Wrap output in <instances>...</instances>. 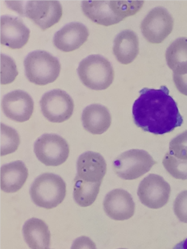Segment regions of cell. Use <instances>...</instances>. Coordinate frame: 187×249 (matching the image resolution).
Listing matches in <instances>:
<instances>
[{"label": "cell", "mask_w": 187, "mask_h": 249, "mask_svg": "<svg viewBox=\"0 0 187 249\" xmlns=\"http://www.w3.org/2000/svg\"><path fill=\"white\" fill-rule=\"evenodd\" d=\"M134 102L133 116L135 124L145 132L155 135L167 134L184 123L177 103L170 95L167 86L160 89H142Z\"/></svg>", "instance_id": "cell-1"}, {"label": "cell", "mask_w": 187, "mask_h": 249, "mask_svg": "<svg viewBox=\"0 0 187 249\" xmlns=\"http://www.w3.org/2000/svg\"><path fill=\"white\" fill-rule=\"evenodd\" d=\"M144 1H84V14L97 24L104 27L120 23L126 17L136 15Z\"/></svg>", "instance_id": "cell-2"}, {"label": "cell", "mask_w": 187, "mask_h": 249, "mask_svg": "<svg viewBox=\"0 0 187 249\" xmlns=\"http://www.w3.org/2000/svg\"><path fill=\"white\" fill-rule=\"evenodd\" d=\"M66 183L60 176L51 173L41 174L34 180L30 195L33 202L40 208H57L66 196Z\"/></svg>", "instance_id": "cell-3"}, {"label": "cell", "mask_w": 187, "mask_h": 249, "mask_svg": "<svg viewBox=\"0 0 187 249\" xmlns=\"http://www.w3.org/2000/svg\"><path fill=\"white\" fill-rule=\"evenodd\" d=\"M78 76L88 89L105 90L113 83L115 71L108 59L102 55H90L84 59L78 68Z\"/></svg>", "instance_id": "cell-4"}, {"label": "cell", "mask_w": 187, "mask_h": 249, "mask_svg": "<svg viewBox=\"0 0 187 249\" xmlns=\"http://www.w3.org/2000/svg\"><path fill=\"white\" fill-rule=\"evenodd\" d=\"M6 2L12 10L28 17L42 31H46L58 23L63 15V7L58 1H9Z\"/></svg>", "instance_id": "cell-5"}, {"label": "cell", "mask_w": 187, "mask_h": 249, "mask_svg": "<svg viewBox=\"0 0 187 249\" xmlns=\"http://www.w3.org/2000/svg\"><path fill=\"white\" fill-rule=\"evenodd\" d=\"M24 68L30 82L44 86L58 78L61 66L58 59L47 51H35L27 55Z\"/></svg>", "instance_id": "cell-6"}, {"label": "cell", "mask_w": 187, "mask_h": 249, "mask_svg": "<svg viewBox=\"0 0 187 249\" xmlns=\"http://www.w3.org/2000/svg\"><path fill=\"white\" fill-rule=\"evenodd\" d=\"M156 164L150 153L142 149H130L121 153L113 162L114 171L121 179L133 180L150 171Z\"/></svg>", "instance_id": "cell-7"}, {"label": "cell", "mask_w": 187, "mask_h": 249, "mask_svg": "<svg viewBox=\"0 0 187 249\" xmlns=\"http://www.w3.org/2000/svg\"><path fill=\"white\" fill-rule=\"evenodd\" d=\"M34 153L39 161L48 166H58L66 162L70 145L57 134H44L34 144Z\"/></svg>", "instance_id": "cell-8"}, {"label": "cell", "mask_w": 187, "mask_h": 249, "mask_svg": "<svg viewBox=\"0 0 187 249\" xmlns=\"http://www.w3.org/2000/svg\"><path fill=\"white\" fill-rule=\"evenodd\" d=\"M174 20L167 9L154 8L147 14L142 23L141 31L144 37L151 44L163 43L173 30Z\"/></svg>", "instance_id": "cell-9"}, {"label": "cell", "mask_w": 187, "mask_h": 249, "mask_svg": "<svg viewBox=\"0 0 187 249\" xmlns=\"http://www.w3.org/2000/svg\"><path fill=\"white\" fill-rule=\"evenodd\" d=\"M40 104L42 113L51 123H64L71 117L74 111V100L61 89L44 94Z\"/></svg>", "instance_id": "cell-10"}, {"label": "cell", "mask_w": 187, "mask_h": 249, "mask_svg": "<svg viewBox=\"0 0 187 249\" xmlns=\"http://www.w3.org/2000/svg\"><path fill=\"white\" fill-rule=\"evenodd\" d=\"M137 194L140 201L146 207L159 209L169 202L171 187L163 177L152 174L141 181Z\"/></svg>", "instance_id": "cell-11"}, {"label": "cell", "mask_w": 187, "mask_h": 249, "mask_svg": "<svg viewBox=\"0 0 187 249\" xmlns=\"http://www.w3.org/2000/svg\"><path fill=\"white\" fill-rule=\"evenodd\" d=\"M2 107L8 119L17 123H24L28 121L34 113V102L28 93L17 90L3 97Z\"/></svg>", "instance_id": "cell-12"}, {"label": "cell", "mask_w": 187, "mask_h": 249, "mask_svg": "<svg viewBox=\"0 0 187 249\" xmlns=\"http://www.w3.org/2000/svg\"><path fill=\"white\" fill-rule=\"evenodd\" d=\"M31 31L18 17L2 16L0 19V42L11 49H20L28 43Z\"/></svg>", "instance_id": "cell-13"}, {"label": "cell", "mask_w": 187, "mask_h": 249, "mask_svg": "<svg viewBox=\"0 0 187 249\" xmlns=\"http://www.w3.org/2000/svg\"><path fill=\"white\" fill-rule=\"evenodd\" d=\"M77 171V179L91 184H102L107 172V163L100 153L85 152L78 158Z\"/></svg>", "instance_id": "cell-14"}, {"label": "cell", "mask_w": 187, "mask_h": 249, "mask_svg": "<svg viewBox=\"0 0 187 249\" xmlns=\"http://www.w3.org/2000/svg\"><path fill=\"white\" fill-rule=\"evenodd\" d=\"M106 214L115 221H125L133 217L136 204L133 196L122 189L110 191L103 202Z\"/></svg>", "instance_id": "cell-15"}, {"label": "cell", "mask_w": 187, "mask_h": 249, "mask_svg": "<svg viewBox=\"0 0 187 249\" xmlns=\"http://www.w3.org/2000/svg\"><path fill=\"white\" fill-rule=\"evenodd\" d=\"M89 31L81 23H70L55 34L53 44L63 52H71L82 47L87 41Z\"/></svg>", "instance_id": "cell-16"}, {"label": "cell", "mask_w": 187, "mask_h": 249, "mask_svg": "<svg viewBox=\"0 0 187 249\" xmlns=\"http://www.w3.org/2000/svg\"><path fill=\"white\" fill-rule=\"evenodd\" d=\"M82 120L85 130L93 135H101L111 126L112 115L105 106L93 104L84 109Z\"/></svg>", "instance_id": "cell-17"}, {"label": "cell", "mask_w": 187, "mask_h": 249, "mask_svg": "<svg viewBox=\"0 0 187 249\" xmlns=\"http://www.w3.org/2000/svg\"><path fill=\"white\" fill-rule=\"evenodd\" d=\"M28 176V169L22 161H14L3 165L0 172L1 190L10 194L19 191L27 181Z\"/></svg>", "instance_id": "cell-18"}, {"label": "cell", "mask_w": 187, "mask_h": 249, "mask_svg": "<svg viewBox=\"0 0 187 249\" xmlns=\"http://www.w3.org/2000/svg\"><path fill=\"white\" fill-rule=\"evenodd\" d=\"M139 52V40L136 32L125 30L118 34L114 40L113 53L119 63L129 64L136 60Z\"/></svg>", "instance_id": "cell-19"}, {"label": "cell", "mask_w": 187, "mask_h": 249, "mask_svg": "<svg viewBox=\"0 0 187 249\" xmlns=\"http://www.w3.org/2000/svg\"><path fill=\"white\" fill-rule=\"evenodd\" d=\"M25 242L31 249H49L51 231L45 221L39 218H31L23 227Z\"/></svg>", "instance_id": "cell-20"}, {"label": "cell", "mask_w": 187, "mask_h": 249, "mask_svg": "<svg viewBox=\"0 0 187 249\" xmlns=\"http://www.w3.org/2000/svg\"><path fill=\"white\" fill-rule=\"evenodd\" d=\"M101 183L91 184L81 179H74V200L76 204L82 208L92 205L100 192Z\"/></svg>", "instance_id": "cell-21"}, {"label": "cell", "mask_w": 187, "mask_h": 249, "mask_svg": "<svg viewBox=\"0 0 187 249\" xmlns=\"http://www.w3.org/2000/svg\"><path fill=\"white\" fill-rule=\"evenodd\" d=\"M166 60L172 71L187 67V37L178 38L170 44L166 52Z\"/></svg>", "instance_id": "cell-22"}, {"label": "cell", "mask_w": 187, "mask_h": 249, "mask_svg": "<svg viewBox=\"0 0 187 249\" xmlns=\"http://www.w3.org/2000/svg\"><path fill=\"white\" fill-rule=\"evenodd\" d=\"M20 144L18 132L5 124H1V156L8 155L17 151Z\"/></svg>", "instance_id": "cell-23"}, {"label": "cell", "mask_w": 187, "mask_h": 249, "mask_svg": "<svg viewBox=\"0 0 187 249\" xmlns=\"http://www.w3.org/2000/svg\"><path fill=\"white\" fill-rule=\"evenodd\" d=\"M163 166L175 179L187 180V160H180L167 152L163 160Z\"/></svg>", "instance_id": "cell-24"}, {"label": "cell", "mask_w": 187, "mask_h": 249, "mask_svg": "<svg viewBox=\"0 0 187 249\" xmlns=\"http://www.w3.org/2000/svg\"><path fill=\"white\" fill-rule=\"evenodd\" d=\"M18 75L17 64L12 57L1 54V84L9 85L14 82Z\"/></svg>", "instance_id": "cell-25"}, {"label": "cell", "mask_w": 187, "mask_h": 249, "mask_svg": "<svg viewBox=\"0 0 187 249\" xmlns=\"http://www.w3.org/2000/svg\"><path fill=\"white\" fill-rule=\"evenodd\" d=\"M168 152L178 160H187V130L171 140Z\"/></svg>", "instance_id": "cell-26"}, {"label": "cell", "mask_w": 187, "mask_h": 249, "mask_svg": "<svg viewBox=\"0 0 187 249\" xmlns=\"http://www.w3.org/2000/svg\"><path fill=\"white\" fill-rule=\"evenodd\" d=\"M173 211L181 222L187 224V191H183L176 196L174 201Z\"/></svg>", "instance_id": "cell-27"}, {"label": "cell", "mask_w": 187, "mask_h": 249, "mask_svg": "<svg viewBox=\"0 0 187 249\" xmlns=\"http://www.w3.org/2000/svg\"><path fill=\"white\" fill-rule=\"evenodd\" d=\"M174 84L178 91L187 96V67L176 68L172 71Z\"/></svg>", "instance_id": "cell-28"}, {"label": "cell", "mask_w": 187, "mask_h": 249, "mask_svg": "<svg viewBox=\"0 0 187 249\" xmlns=\"http://www.w3.org/2000/svg\"><path fill=\"white\" fill-rule=\"evenodd\" d=\"M71 249H97L96 245L87 236H82L74 240Z\"/></svg>", "instance_id": "cell-29"}, {"label": "cell", "mask_w": 187, "mask_h": 249, "mask_svg": "<svg viewBox=\"0 0 187 249\" xmlns=\"http://www.w3.org/2000/svg\"><path fill=\"white\" fill-rule=\"evenodd\" d=\"M172 249H187V238L178 243Z\"/></svg>", "instance_id": "cell-30"}, {"label": "cell", "mask_w": 187, "mask_h": 249, "mask_svg": "<svg viewBox=\"0 0 187 249\" xmlns=\"http://www.w3.org/2000/svg\"></svg>", "instance_id": "cell-31"}]
</instances>
